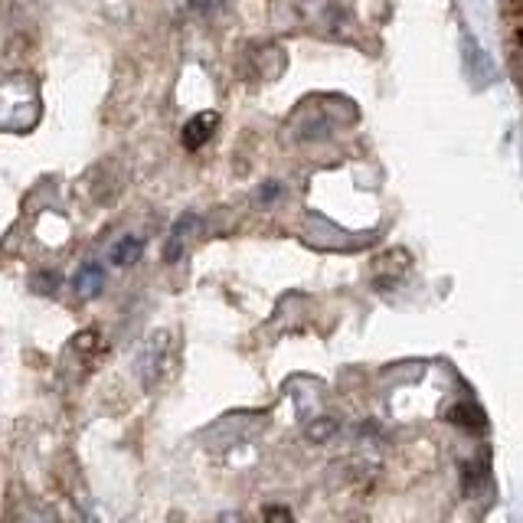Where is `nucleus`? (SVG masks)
Wrapping results in <instances>:
<instances>
[{
    "label": "nucleus",
    "mask_w": 523,
    "mask_h": 523,
    "mask_svg": "<svg viewBox=\"0 0 523 523\" xmlns=\"http://www.w3.org/2000/svg\"><path fill=\"white\" fill-rule=\"evenodd\" d=\"M216 125H220V115H216V111H200V115H193V118L183 125V134H181L183 148H190V151L203 148V144L213 138Z\"/></svg>",
    "instance_id": "1"
},
{
    "label": "nucleus",
    "mask_w": 523,
    "mask_h": 523,
    "mask_svg": "<svg viewBox=\"0 0 523 523\" xmlns=\"http://www.w3.org/2000/svg\"><path fill=\"white\" fill-rule=\"evenodd\" d=\"M105 288V269H101V262H85L76 275V292L82 298H95V294Z\"/></svg>",
    "instance_id": "2"
},
{
    "label": "nucleus",
    "mask_w": 523,
    "mask_h": 523,
    "mask_svg": "<svg viewBox=\"0 0 523 523\" xmlns=\"http://www.w3.org/2000/svg\"><path fill=\"white\" fill-rule=\"evenodd\" d=\"M197 226V216H183L177 226H173V232H171V242H167V252H164V259L167 262H177V255H181V249H183V242H187V232Z\"/></svg>",
    "instance_id": "3"
},
{
    "label": "nucleus",
    "mask_w": 523,
    "mask_h": 523,
    "mask_svg": "<svg viewBox=\"0 0 523 523\" xmlns=\"http://www.w3.org/2000/svg\"><path fill=\"white\" fill-rule=\"evenodd\" d=\"M144 252V242L141 239H131V236H125V239L111 249V262L115 265H131V262H138Z\"/></svg>",
    "instance_id": "4"
},
{
    "label": "nucleus",
    "mask_w": 523,
    "mask_h": 523,
    "mask_svg": "<svg viewBox=\"0 0 523 523\" xmlns=\"http://www.w3.org/2000/svg\"><path fill=\"white\" fill-rule=\"evenodd\" d=\"M448 419H452L455 425H462V429H484V425H487L484 422V415L468 403L452 406V409H448Z\"/></svg>",
    "instance_id": "5"
},
{
    "label": "nucleus",
    "mask_w": 523,
    "mask_h": 523,
    "mask_svg": "<svg viewBox=\"0 0 523 523\" xmlns=\"http://www.w3.org/2000/svg\"><path fill=\"white\" fill-rule=\"evenodd\" d=\"M60 275L56 272H40V275H33V288L40 294H56V288H60Z\"/></svg>",
    "instance_id": "6"
},
{
    "label": "nucleus",
    "mask_w": 523,
    "mask_h": 523,
    "mask_svg": "<svg viewBox=\"0 0 523 523\" xmlns=\"http://www.w3.org/2000/svg\"><path fill=\"white\" fill-rule=\"evenodd\" d=\"M95 341H99V334L95 331H82L79 337H76V350H85V353L95 350V347H99Z\"/></svg>",
    "instance_id": "7"
},
{
    "label": "nucleus",
    "mask_w": 523,
    "mask_h": 523,
    "mask_svg": "<svg viewBox=\"0 0 523 523\" xmlns=\"http://www.w3.org/2000/svg\"><path fill=\"white\" fill-rule=\"evenodd\" d=\"M331 432H334V422H321L318 429H311L308 435H311V439H327Z\"/></svg>",
    "instance_id": "8"
},
{
    "label": "nucleus",
    "mask_w": 523,
    "mask_h": 523,
    "mask_svg": "<svg viewBox=\"0 0 523 523\" xmlns=\"http://www.w3.org/2000/svg\"><path fill=\"white\" fill-rule=\"evenodd\" d=\"M513 4V11H523V0H511Z\"/></svg>",
    "instance_id": "9"
},
{
    "label": "nucleus",
    "mask_w": 523,
    "mask_h": 523,
    "mask_svg": "<svg viewBox=\"0 0 523 523\" xmlns=\"http://www.w3.org/2000/svg\"><path fill=\"white\" fill-rule=\"evenodd\" d=\"M203 4H220V0H203Z\"/></svg>",
    "instance_id": "10"
}]
</instances>
